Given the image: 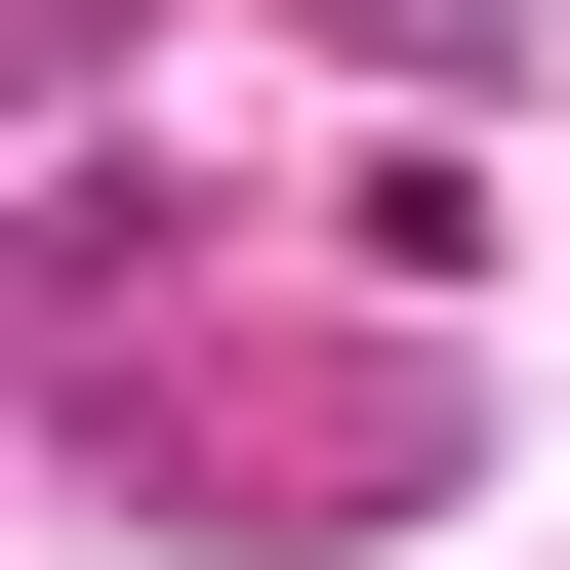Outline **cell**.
I'll return each mask as SVG.
<instances>
[{
    "mask_svg": "<svg viewBox=\"0 0 570 570\" xmlns=\"http://www.w3.org/2000/svg\"><path fill=\"white\" fill-rule=\"evenodd\" d=\"M367 41H407V82H489V0H367Z\"/></svg>",
    "mask_w": 570,
    "mask_h": 570,
    "instance_id": "1",
    "label": "cell"
},
{
    "mask_svg": "<svg viewBox=\"0 0 570 570\" xmlns=\"http://www.w3.org/2000/svg\"><path fill=\"white\" fill-rule=\"evenodd\" d=\"M41 41H82V0H0V82H41Z\"/></svg>",
    "mask_w": 570,
    "mask_h": 570,
    "instance_id": "2",
    "label": "cell"
}]
</instances>
